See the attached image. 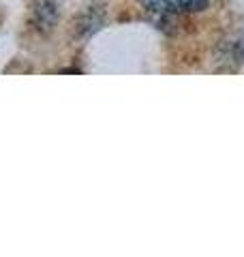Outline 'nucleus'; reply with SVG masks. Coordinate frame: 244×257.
Wrapping results in <instances>:
<instances>
[{
	"label": "nucleus",
	"mask_w": 244,
	"mask_h": 257,
	"mask_svg": "<svg viewBox=\"0 0 244 257\" xmlns=\"http://www.w3.org/2000/svg\"><path fill=\"white\" fill-rule=\"evenodd\" d=\"M142 3L157 13H191L201 11L208 0H142Z\"/></svg>",
	"instance_id": "f257e3e1"
}]
</instances>
